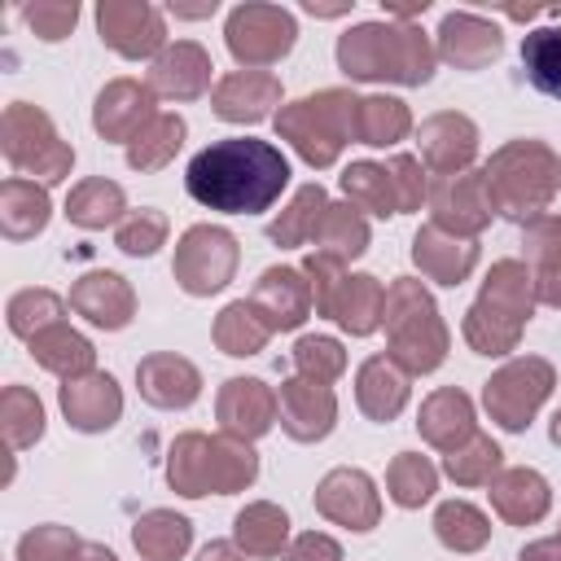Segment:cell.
Returning a JSON list of instances; mask_svg holds the SVG:
<instances>
[{
	"mask_svg": "<svg viewBox=\"0 0 561 561\" xmlns=\"http://www.w3.org/2000/svg\"><path fill=\"white\" fill-rule=\"evenodd\" d=\"M70 307H75L88 324L114 333V329H127V320H131V311H136V294H131V285H127L118 272H88V276L75 280Z\"/></svg>",
	"mask_w": 561,
	"mask_h": 561,
	"instance_id": "cell-24",
	"label": "cell"
},
{
	"mask_svg": "<svg viewBox=\"0 0 561 561\" xmlns=\"http://www.w3.org/2000/svg\"><path fill=\"white\" fill-rule=\"evenodd\" d=\"M412 131V114L399 96H359L355 105V140L373 149H390Z\"/></svg>",
	"mask_w": 561,
	"mask_h": 561,
	"instance_id": "cell-37",
	"label": "cell"
},
{
	"mask_svg": "<svg viewBox=\"0 0 561 561\" xmlns=\"http://www.w3.org/2000/svg\"><path fill=\"white\" fill-rule=\"evenodd\" d=\"M434 535L451 552H478L491 539V517L469 500H443L434 513Z\"/></svg>",
	"mask_w": 561,
	"mask_h": 561,
	"instance_id": "cell-41",
	"label": "cell"
},
{
	"mask_svg": "<svg viewBox=\"0 0 561 561\" xmlns=\"http://www.w3.org/2000/svg\"><path fill=\"white\" fill-rule=\"evenodd\" d=\"M355 105H359L355 92L324 88L316 96L280 105L276 110V131H280V140L294 145V153L307 167H333L342 145L355 140Z\"/></svg>",
	"mask_w": 561,
	"mask_h": 561,
	"instance_id": "cell-7",
	"label": "cell"
},
{
	"mask_svg": "<svg viewBox=\"0 0 561 561\" xmlns=\"http://www.w3.org/2000/svg\"><path fill=\"white\" fill-rule=\"evenodd\" d=\"M127 197L114 180L105 175H92V180H79L70 193H66V219L79 224V228H110V224H123L127 215Z\"/></svg>",
	"mask_w": 561,
	"mask_h": 561,
	"instance_id": "cell-35",
	"label": "cell"
},
{
	"mask_svg": "<svg viewBox=\"0 0 561 561\" xmlns=\"http://www.w3.org/2000/svg\"><path fill=\"white\" fill-rule=\"evenodd\" d=\"M548 434H552V443L561 447V408H557V416H552V430H548Z\"/></svg>",
	"mask_w": 561,
	"mask_h": 561,
	"instance_id": "cell-60",
	"label": "cell"
},
{
	"mask_svg": "<svg viewBox=\"0 0 561 561\" xmlns=\"http://www.w3.org/2000/svg\"><path fill=\"white\" fill-rule=\"evenodd\" d=\"M0 412H4V438H9L13 451L31 447V443L44 434V403L35 399V390H26V386H9Z\"/></svg>",
	"mask_w": 561,
	"mask_h": 561,
	"instance_id": "cell-47",
	"label": "cell"
},
{
	"mask_svg": "<svg viewBox=\"0 0 561 561\" xmlns=\"http://www.w3.org/2000/svg\"><path fill=\"white\" fill-rule=\"evenodd\" d=\"M276 421L285 425L289 438L298 443H320L333 421H337V399H333V386H320V381H307V377H289L280 381L276 390Z\"/></svg>",
	"mask_w": 561,
	"mask_h": 561,
	"instance_id": "cell-15",
	"label": "cell"
},
{
	"mask_svg": "<svg viewBox=\"0 0 561 561\" xmlns=\"http://www.w3.org/2000/svg\"><path fill=\"white\" fill-rule=\"evenodd\" d=\"M526 259L539 263V272L561 267V215H539L526 224Z\"/></svg>",
	"mask_w": 561,
	"mask_h": 561,
	"instance_id": "cell-52",
	"label": "cell"
},
{
	"mask_svg": "<svg viewBox=\"0 0 561 561\" xmlns=\"http://www.w3.org/2000/svg\"><path fill=\"white\" fill-rule=\"evenodd\" d=\"M75 561H118L105 543H79V552H75Z\"/></svg>",
	"mask_w": 561,
	"mask_h": 561,
	"instance_id": "cell-57",
	"label": "cell"
},
{
	"mask_svg": "<svg viewBox=\"0 0 561 561\" xmlns=\"http://www.w3.org/2000/svg\"><path fill=\"white\" fill-rule=\"evenodd\" d=\"M215 412H219V430L224 434L250 443V438H259V434L272 430L280 403H276V390L263 386L259 377H228L224 390H219Z\"/></svg>",
	"mask_w": 561,
	"mask_h": 561,
	"instance_id": "cell-18",
	"label": "cell"
},
{
	"mask_svg": "<svg viewBox=\"0 0 561 561\" xmlns=\"http://www.w3.org/2000/svg\"><path fill=\"white\" fill-rule=\"evenodd\" d=\"M416 149H421V162L430 171L460 175V171H469V162L478 153V127H473V118H465L456 110L430 114L416 131Z\"/></svg>",
	"mask_w": 561,
	"mask_h": 561,
	"instance_id": "cell-17",
	"label": "cell"
},
{
	"mask_svg": "<svg viewBox=\"0 0 561 561\" xmlns=\"http://www.w3.org/2000/svg\"><path fill=\"white\" fill-rule=\"evenodd\" d=\"M381 329L390 337V359H399L408 373H434L447 359V324L438 320L430 289L412 276H399L386 289Z\"/></svg>",
	"mask_w": 561,
	"mask_h": 561,
	"instance_id": "cell-6",
	"label": "cell"
},
{
	"mask_svg": "<svg viewBox=\"0 0 561 561\" xmlns=\"http://www.w3.org/2000/svg\"><path fill=\"white\" fill-rule=\"evenodd\" d=\"M131 543L145 561H180L193 543V526H188V517H180L171 508H153L136 522Z\"/></svg>",
	"mask_w": 561,
	"mask_h": 561,
	"instance_id": "cell-36",
	"label": "cell"
},
{
	"mask_svg": "<svg viewBox=\"0 0 561 561\" xmlns=\"http://www.w3.org/2000/svg\"><path fill=\"white\" fill-rule=\"evenodd\" d=\"M31 355H35L39 368L57 373L61 381H75V377L96 373V368H92V359H96L92 342H88L83 333H75L66 320L53 324V329H44V333H35V337H31Z\"/></svg>",
	"mask_w": 561,
	"mask_h": 561,
	"instance_id": "cell-32",
	"label": "cell"
},
{
	"mask_svg": "<svg viewBox=\"0 0 561 561\" xmlns=\"http://www.w3.org/2000/svg\"><path fill=\"white\" fill-rule=\"evenodd\" d=\"M324 210H329V193L320 184H302L294 193V202L267 224V237L276 245H307V241H316V228H320Z\"/></svg>",
	"mask_w": 561,
	"mask_h": 561,
	"instance_id": "cell-39",
	"label": "cell"
},
{
	"mask_svg": "<svg viewBox=\"0 0 561 561\" xmlns=\"http://www.w3.org/2000/svg\"><path fill=\"white\" fill-rule=\"evenodd\" d=\"M114 241H118V250L123 254H131V259H149L162 241H167V215L162 210H131L123 224H118V232H114Z\"/></svg>",
	"mask_w": 561,
	"mask_h": 561,
	"instance_id": "cell-49",
	"label": "cell"
},
{
	"mask_svg": "<svg viewBox=\"0 0 561 561\" xmlns=\"http://www.w3.org/2000/svg\"><path fill=\"white\" fill-rule=\"evenodd\" d=\"M500 465H504V451H500V443L491 434H473L456 451L443 456V473L456 486H491L495 473H500Z\"/></svg>",
	"mask_w": 561,
	"mask_h": 561,
	"instance_id": "cell-40",
	"label": "cell"
},
{
	"mask_svg": "<svg viewBox=\"0 0 561 561\" xmlns=\"http://www.w3.org/2000/svg\"><path fill=\"white\" fill-rule=\"evenodd\" d=\"M535 311V276L526 272V263L517 259H500L486 280H482V294L478 302L469 307L465 316V342L478 351V355H508L526 329Z\"/></svg>",
	"mask_w": 561,
	"mask_h": 561,
	"instance_id": "cell-3",
	"label": "cell"
},
{
	"mask_svg": "<svg viewBox=\"0 0 561 561\" xmlns=\"http://www.w3.org/2000/svg\"><path fill=\"white\" fill-rule=\"evenodd\" d=\"M61 412L75 430L101 434L123 416V390L110 373H88V377L61 381Z\"/></svg>",
	"mask_w": 561,
	"mask_h": 561,
	"instance_id": "cell-23",
	"label": "cell"
},
{
	"mask_svg": "<svg viewBox=\"0 0 561 561\" xmlns=\"http://www.w3.org/2000/svg\"><path fill=\"white\" fill-rule=\"evenodd\" d=\"M320 254H333V259H359L368 250V219L346 202V206H329L320 228H316V241H311Z\"/></svg>",
	"mask_w": 561,
	"mask_h": 561,
	"instance_id": "cell-44",
	"label": "cell"
},
{
	"mask_svg": "<svg viewBox=\"0 0 561 561\" xmlns=\"http://www.w3.org/2000/svg\"><path fill=\"white\" fill-rule=\"evenodd\" d=\"M184 188L219 215H263L289 188V158L259 136H224L197 149L184 167Z\"/></svg>",
	"mask_w": 561,
	"mask_h": 561,
	"instance_id": "cell-1",
	"label": "cell"
},
{
	"mask_svg": "<svg viewBox=\"0 0 561 561\" xmlns=\"http://www.w3.org/2000/svg\"><path fill=\"white\" fill-rule=\"evenodd\" d=\"M381 311H386V285L377 276H346L337 285L329 320H337L351 337H368L381 329Z\"/></svg>",
	"mask_w": 561,
	"mask_h": 561,
	"instance_id": "cell-30",
	"label": "cell"
},
{
	"mask_svg": "<svg viewBox=\"0 0 561 561\" xmlns=\"http://www.w3.org/2000/svg\"><path fill=\"white\" fill-rule=\"evenodd\" d=\"M486 193L495 215H513V219H539L543 206L552 202V193L561 188V162L548 145L539 140H513L504 145L491 162H486Z\"/></svg>",
	"mask_w": 561,
	"mask_h": 561,
	"instance_id": "cell-5",
	"label": "cell"
},
{
	"mask_svg": "<svg viewBox=\"0 0 561 561\" xmlns=\"http://www.w3.org/2000/svg\"><path fill=\"white\" fill-rule=\"evenodd\" d=\"M438 48L412 22H359L337 39V66L359 83H430Z\"/></svg>",
	"mask_w": 561,
	"mask_h": 561,
	"instance_id": "cell-2",
	"label": "cell"
},
{
	"mask_svg": "<svg viewBox=\"0 0 561 561\" xmlns=\"http://www.w3.org/2000/svg\"><path fill=\"white\" fill-rule=\"evenodd\" d=\"M96 31L127 61L158 57L167 48L162 9L158 4H145V0H101L96 4Z\"/></svg>",
	"mask_w": 561,
	"mask_h": 561,
	"instance_id": "cell-12",
	"label": "cell"
},
{
	"mask_svg": "<svg viewBox=\"0 0 561 561\" xmlns=\"http://www.w3.org/2000/svg\"><path fill=\"white\" fill-rule=\"evenodd\" d=\"M184 145V118L171 114V110H158L140 131L136 140L127 145V167L131 171H158L175 158V149Z\"/></svg>",
	"mask_w": 561,
	"mask_h": 561,
	"instance_id": "cell-38",
	"label": "cell"
},
{
	"mask_svg": "<svg viewBox=\"0 0 561 561\" xmlns=\"http://www.w3.org/2000/svg\"><path fill=\"white\" fill-rule=\"evenodd\" d=\"M197 561H250L237 543H228V539H215V543H206L202 552H197Z\"/></svg>",
	"mask_w": 561,
	"mask_h": 561,
	"instance_id": "cell-56",
	"label": "cell"
},
{
	"mask_svg": "<svg viewBox=\"0 0 561 561\" xmlns=\"http://www.w3.org/2000/svg\"><path fill=\"white\" fill-rule=\"evenodd\" d=\"M552 504L543 473L535 469H500L491 482V508L513 526H535Z\"/></svg>",
	"mask_w": 561,
	"mask_h": 561,
	"instance_id": "cell-29",
	"label": "cell"
},
{
	"mask_svg": "<svg viewBox=\"0 0 561 561\" xmlns=\"http://www.w3.org/2000/svg\"><path fill=\"white\" fill-rule=\"evenodd\" d=\"M438 491V469L416 456V451H399L386 469V495L399 504V508H421L425 500H434Z\"/></svg>",
	"mask_w": 561,
	"mask_h": 561,
	"instance_id": "cell-45",
	"label": "cell"
},
{
	"mask_svg": "<svg viewBox=\"0 0 561 561\" xmlns=\"http://www.w3.org/2000/svg\"><path fill=\"white\" fill-rule=\"evenodd\" d=\"M280 561H342V543L324 530H302L285 552Z\"/></svg>",
	"mask_w": 561,
	"mask_h": 561,
	"instance_id": "cell-53",
	"label": "cell"
},
{
	"mask_svg": "<svg viewBox=\"0 0 561 561\" xmlns=\"http://www.w3.org/2000/svg\"><path fill=\"white\" fill-rule=\"evenodd\" d=\"M421 438L438 451H456L465 438L478 434V416H473V399L456 386H443L434 390L425 403H421V421H416Z\"/></svg>",
	"mask_w": 561,
	"mask_h": 561,
	"instance_id": "cell-25",
	"label": "cell"
},
{
	"mask_svg": "<svg viewBox=\"0 0 561 561\" xmlns=\"http://www.w3.org/2000/svg\"><path fill=\"white\" fill-rule=\"evenodd\" d=\"M425 202H430V210H434V228H443V232H451V237H465V241H473V237L491 224V215H495L482 171L438 175V180L430 184V197H425Z\"/></svg>",
	"mask_w": 561,
	"mask_h": 561,
	"instance_id": "cell-13",
	"label": "cell"
},
{
	"mask_svg": "<svg viewBox=\"0 0 561 561\" xmlns=\"http://www.w3.org/2000/svg\"><path fill=\"white\" fill-rule=\"evenodd\" d=\"M552 18H557V22H561V9H552Z\"/></svg>",
	"mask_w": 561,
	"mask_h": 561,
	"instance_id": "cell-61",
	"label": "cell"
},
{
	"mask_svg": "<svg viewBox=\"0 0 561 561\" xmlns=\"http://www.w3.org/2000/svg\"><path fill=\"white\" fill-rule=\"evenodd\" d=\"M259 478V456L245 438L232 434H180L167 460V482L197 500V495H232Z\"/></svg>",
	"mask_w": 561,
	"mask_h": 561,
	"instance_id": "cell-4",
	"label": "cell"
},
{
	"mask_svg": "<svg viewBox=\"0 0 561 561\" xmlns=\"http://www.w3.org/2000/svg\"><path fill=\"white\" fill-rule=\"evenodd\" d=\"M342 193L355 210H368L377 219L386 215H403V202H399V184H394V171L386 162H351L342 171Z\"/></svg>",
	"mask_w": 561,
	"mask_h": 561,
	"instance_id": "cell-33",
	"label": "cell"
},
{
	"mask_svg": "<svg viewBox=\"0 0 561 561\" xmlns=\"http://www.w3.org/2000/svg\"><path fill=\"white\" fill-rule=\"evenodd\" d=\"M210 105L224 123H263L280 105V79L272 70H232L215 79Z\"/></svg>",
	"mask_w": 561,
	"mask_h": 561,
	"instance_id": "cell-21",
	"label": "cell"
},
{
	"mask_svg": "<svg viewBox=\"0 0 561 561\" xmlns=\"http://www.w3.org/2000/svg\"><path fill=\"white\" fill-rule=\"evenodd\" d=\"M522 70H526V79L543 96H557L561 101V22L535 26L522 39Z\"/></svg>",
	"mask_w": 561,
	"mask_h": 561,
	"instance_id": "cell-43",
	"label": "cell"
},
{
	"mask_svg": "<svg viewBox=\"0 0 561 561\" xmlns=\"http://www.w3.org/2000/svg\"><path fill=\"white\" fill-rule=\"evenodd\" d=\"M316 513L346 526V530H373L381 517V495L377 482L364 469H329L316 486Z\"/></svg>",
	"mask_w": 561,
	"mask_h": 561,
	"instance_id": "cell-14",
	"label": "cell"
},
{
	"mask_svg": "<svg viewBox=\"0 0 561 561\" xmlns=\"http://www.w3.org/2000/svg\"><path fill=\"white\" fill-rule=\"evenodd\" d=\"M517 561H561V535H548V539H535L517 552Z\"/></svg>",
	"mask_w": 561,
	"mask_h": 561,
	"instance_id": "cell-55",
	"label": "cell"
},
{
	"mask_svg": "<svg viewBox=\"0 0 561 561\" xmlns=\"http://www.w3.org/2000/svg\"><path fill=\"white\" fill-rule=\"evenodd\" d=\"M232 543L245 552V557H280L285 543H289V517L285 508L259 500V504H245L232 522Z\"/></svg>",
	"mask_w": 561,
	"mask_h": 561,
	"instance_id": "cell-34",
	"label": "cell"
},
{
	"mask_svg": "<svg viewBox=\"0 0 561 561\" xmlns=\"http://www.w3.org/2000/svg\"><path fill=\"white\" fill-rule=\"evenodd\" d=\"M61 311H66V302L53 289H22L9 298V329L31 342L35 333L61 324Z\"/></svg>",
	"mask_w": 561,
	"mask_h": 561,
	"instance_id": "cell-46",
	"label": "cell"
},
{
	"mask_svg": "<svg viewBox=\"0 0 561 561\" xmlns=\"http://www.w3.org/2000/svg\"><path fill=\"white\" fill-rule=\"evenodd\" d=\"M557 377H552V364L539 359V355H522V359H508L486 386H482V403L491 412V421L500 430H526L530 416L539 412V403L552 394Z\"/></svg>",
	"mask_w": 561,
	"mask_h": 561,
	"instance_id": "cell-10",
	"label": "cell"
},
{
	"mask_svg": "<svg viewBox=\"0 0 561 561\" xmlns=\"http://www.w3.org/2000/svg\"><path fill=\"white\" fill-rule=\"evenodd\" d=\"M254 311L267 320V329H298L311 311H316V298H311V280L307 272L298 267H267L250 294Z\"/></svg>",
	"mask_w": 561,
	"mask_h": 561,
	"instance_id": "cell-20",
	"label": "cell"
},
{
	"mask_svg": "<svg viewBox=\"0 0 561 561\" xmlns=\"http://www.w3.org/2000/svg\"><path fill=\"white\" fill-rule=\"evenodd\" d=\"M79 552V539L70 535V526H35L18 539V561H75Z\"/></svg>",
	"mask_w": 561,
	"mask_h": 561,
	"instance_id": "cell-50",
	"label": "cell"
},
{
	"mask_svg": "<svg viewBox=\"0 0 561 561\" xmlns=\"http://www.w3.org/2000/svg\"><path fill=\"white\" fill-rule=\"evenodd\" d=\"M0 149L9 158V167L22 175V180H39V184H57L70 175L75 167V149L57 136L53 118L31 105V101H13L4 110V123H0Z\"/></svg>",
	"mask_w": 561,
	"mask_h": 561,
	"instance_id": "cell-8",
	"label": "cell"
},
{
	"mask_svg": "<svg viewBox=\"0 0 561 561\" xmlns=\"http://www.w3.org/2000/svg\"><path fill=\"white\" fill-rule=\"evenodd\" d=\"M294 368H298V377L329 386V381H337V377L346 373V351H342V342L311 333V337H298V346H294Z\"/></svg>",
	"mask_w": 561,
	"mask_h": 561,
	"instance_id": "cell-48",
	"label": "cell"
},
{
	"mask_svg": "<svg viewBox=\"0 0 561 561\" xmlns=\"http://www.w3.org/2000/svg\"><path fill=\"white\" fill-rule=\"evenodd\" d=\"M153 88L140 83V79H114L101 88L96 96V110H92V127L105 136V140H123L131 145L136 131L153 118Z\"/></svg>",
	"mask_w": 561,
	"mask_h": 561,
	"instance_id": "cell-22",
	"label": "cell"
},
{
	"mask_svg": "<svg viewBox=\"0 0 561 561\" xmlns=\"http://www.w3.org/2000/svg\"><path fill=\"white\" fill-rule=\"evenodd\" d=\"M535 302H543V307H561V267L539 272V280H535Z\"/></svg>",
	"mask_w": 561,
	"mask_h": 561,
	"instance_id": "cell-54",
	"label": "cell"
},
{
	"mask_svg": "<svg viewBox=\"0 0 561 561\" xmlns=\"http://www.w3.org/2000/svg\"><path fill=\"white\" fill-rule=\"evenodd\" d=\"M267 337H272V329H267V320L254 311L250 298L228 302V307L219 311V320H215V342H219L224 355H259V351L267 346Z\"/></svg>",
	"mask_w": 561,
	"mask_h": 561,
	"instance_id": "cell-42",
	"label": "cell"
},
{
	"mask_svg": "<svg viewBox=\"0 0 561 561\" xmlns=\"http://www.w3.org/2000/svg\"><path fill=\"white\" fill-rule=\"evenodd\" d=\"M215 9H219L215 0H206V4H171V13H175V18H210Z\"/></svg>",
	"mask_w": 561,
	"mask_h": 561,
	"instance_id": "cell-58",
	"label": "cell"
},
{
	"mask_svg": "<svg viewBox=\"0 0 561 561\" xmlns=\"http://www.w3.org/2000/svg\"><path fill=\"white\" fill-rule=\"evenodd\" d=\"M408 377L412 373L399 359H390V355L364 359L359 373H355V403H359V412L373 416V421H394L403 412V403H408Z\"/></svg>",
	"mask_w": 561,
	"mask_h": 561,
	"instance_id": "cell-27",
	"label": "cell"
},
{
	"mask_svg": "<svg viewBox=\"0 0 561 561\" xmlns=\"http://www.w3.org/2000/svg\"><path fill=\"white\" fill-rule=\"evenodd\" d=\"M48 215H53V206H48L44 184L22 180V175L4 180V188H0V228H4L9 241H26V237L44 232Z\"/></svg>",
	"mask_w": 561,
	"mask_h": 561,
	"instance_id": "cell-31",
	"label": "cell"
},
{
	"mask_svg": "<svg viewBox=\"0 0 561 561\" xmlns=\"http://www.w3.org/2000/svg\"><path fill=\"white\" fill-rule=\"evenodd\" d=\"M500 48H504V35L482 13L460 9V13H447L438 22V57L451 61L456 70H482L500 57Z\"/></svg>",
	"mask_w": 561,
	"mask_h": 561,
	"instance_id": "cell-19",
	"label": "cell"
},
{
	"mask_svg": "<svg viewBox=\"0 0 561 561\" xmlns=\"http://www.w3.org/2000/svg\"><path fill=\"white\" fill-rule=\"evenodd\" d=\"M237 272V237L215 224H193L175 241V280L184 294H219Z\"/></svg>",
	"mask_w": 561,
	"mask_h": 561,
	"instance_id": "cell-11",
	"label": "cell"
},
{
	"mask_svg": "<svg viewBox=\"0 0 561 561\" xmlns=\"http://www.w3.org/2000/svg\"><path fill=\"white\" fill-rule=\"evenodd\" d=\"M136 381L153 408H188L202 394V373L184 355H171V351L145 355L136 364Z\"/></svg>",
	"mask_w": 561,
	"mask_h": 561,
	"instance_id": "cell-26",
	"label": "cell"
},
{
	"mask_svg": "<svg viewBox=\"0 0 561 561\" xmlns=\"http://www.w3.org/2000/svg\"><path fill=\"white\" fill-rule=\"evenodd\" d=\"M22 22L44 39V44H57L75 31L79 22V4L75 0H39V4H26L22 9Z\"/></svg>",
	"mask_w": 561,
	"mask_h": 561,
	"instance_id": "cell-51",
	"label": "cell"
},
{
	"mask_svg": "<svg viewBox=\"0 0 561 561\" xmlns=\"http://www.w3.org/2000/svg\"><path fill=\"white\" fill-rule=\"evenodd\" d=\"M412 259H416V267H421L430 280H438V285H460V280L473 272V263H478V245L465 241V237H451V232H443V228H434V224H425V228L412 237Z\"/></svg>",
	"mask_w": 561,
	"mask_h": 561,
	"instance_id": "cell-28",
	"label": "cell"
},
{
	"mask_svg": "<svg viewBox=\"0 0 561 561\" xmlns=\"http://www.w3.org/2000/svg\"><path fill=\"white\" fill-rule=\"evenodd\" d=\"M302 13H311V18H337V13H351V4H316V0H302Z\"/></svg>",
	"mask_w": 561,
	"mask_h": 561,
	"instance_id": "cell-59",
	"label": "cell"
},
{
	"mask_svg": "<svg viewBox=\"0 0 561 561\" xmlns=\"http://www.w3.org/2000/svg\"><path fill=\"white\" fill-rule=\"evenodd\" d=\"M224 39H228V53L241 70H267L276 66L280 57H289L294 39H298V22L285 4H237L224 22Z\"/></svg>",
	"mask_w": 561,
	"mask_h": 561,
	"instance_id": "cell-9",
	"label": "cell"
},
{
	"mask_svg": "<svg viewBox=\"0 0 561 561\" xmlns=\"http://www.w3.org/2000/svg\"><path fill=\"white\" fill-rule=\"evenodd\" d=\"M210 79H215V66H210L206 48L193 44V39L167 44V48L153 57V66H149V88H153V96H171V101H197V96L215 92Z\"/></svg>",
	"mask_w": 561,
	"mask_h": 561,
	"instance_id": "cell-16",
	"label": "cell"
}]
</instances>
